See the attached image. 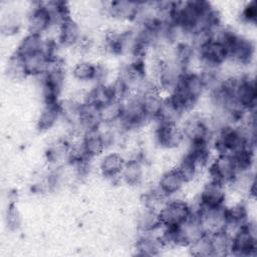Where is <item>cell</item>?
<instances>
[{
    "label": "cell",
    "mask_w": 257,
    "mask_h": 257,
    "mask_svg": "<svg viewBox=\"0 0 257 257\" xmlns=\"http://www.w3.org/2000/svg\"><path fill=\"white\" fill-rule=\"evenodd\" d=\"M175 88L183 91L196 104L207 94L205 80L202 74L196 70H188L182 73Z\"/></svg>",
    "instance_id": "cell-13"
},
{
    "label": "cell",
    "mask_w": 257,
    "mask_h": 257,
    "mask_svg": "<svg viewBox=\"0 0 257 257\" xmlns=\"http://www.w3.org/2000/svg\"><path fill=\"white\" fill-rule=\"evenodd\" d=\"M190 255L195 257H209L213 256L210 237L208 234L197 239L187 247Z\"/></svg>",
    "instance_id": "cell-27"
},
{
    "label": "cell",
    "mask_w": 257,
    "mask_h": 257,
    "mask_svg": "<svg viewBox=\"0 0 257 257\" xmlns=\"http://www.w3.org/2000/svg\"><path fill=\"white\" fill-rule=\"evenodd\" d=\"M234 98L245 111L256 110L257 88L254 75L244 72L238 78L234 89Z\"/></svg>",
    "instance_id": "cell-8"
},
{
    "label": "cell",
    "mask_w": 257,
    "mask_h": 257,
    "mask_svg": "<svg viewBox=\"0 0 257 257\" xmlns=\"http://www.w3.org/2000/svg\"><path fill=\"white\" fill-rule=\"evenodd\" d=\"M193 205L181 198H170L159 210L162 227L175 228L182 225L193 215Z\"/></svg>",
    "instance_id": "cell-2"
},
{
    "label": "cell",
    "mask_w": 257,
    "mask_h": 257,
    "mask_svg": "<svg viewBox=\"0 0 257 257\" xmlns=\"http://www.w3.org/2000/svg\"><path fill=\"white\" fill-rule=\"evenodd\" d=\"M115 100L109 82H96L86 91L85 101L100 108L106 103Z\"/></svg>",
    "instance_id": "cell-20"
},
{
    "label": "cell",
    "mask_w": 257,
    "mask_h": 257,
    "mask_svg": "<svg viewBox=\"0 0 257 257\" xmlns=\"http://www.w3.org/2000/svg\"><path fill=\"white\" fill-rule=\"evenodd\" d=\"M27 77H39L45 73L50 62L52 61L45 51L22 57Z\"/></svg>",
    "instance_id": "cell-21"
},
{
    "label": "cell",
    "mask_w": 257,
    "mask_h": 257,
    "mask_svg": "<svg viewBox=\"0 0 257 257\" xmlns=\"http://www.w3.org/2000/svg\"><path fill=\"white\" fill-rule=\"evenodd\" d=\"M21 27V22L19 17L14 12L7 13L1 21V31L7 36H11L19 31Z\"/></svg>",
    "instance_id": "cell-28"
},
{
    "label": "cell",
    "mask_w": 257,
    "mask_h": 257,
    "mask_svg": "<svg viewBox=\"0 0 257 257\" xmlns=\"http://www.w3.org/2000/svg\"><path fill=\"white\" fill-rule=\"evenodd\" d=\"M27 33L45 36L52 28L53 22L51 15L43 2H34L25 20Z\"/></svg>",
    "instance_id": "cell-10"
},
{
    "label": "cell",
    "mask_w": 257,
    "mask_h": 257,
    "mask_svg": "<svg viewBox=\"0 0 257 257\" xmlns=\"http://www.w3.org/2000/svg\"><path fill=\"white\" fill-rule=\"evenodd\" d=\"M199 69L202 67L221 68L228 61V49L226 45L217 40L211 39L197 50Z\"/></svg>",
    "instance_id": "cell-6"
},
{
    "label": "cell",
    "mask_w": 257,
    "mask_h": 257,
    "mask_svg": "<svg viewBox=\"0 0 257 257\" xmlns=\"http://www.w3.org/2000/svg\"><path fill=\"white\" fill-rule=\"evenodd\" d=\"M136 226L139 233H155L162 229L159 211L142 206L136 217Z\"/></svg>",
    "instance_id": "cell-19"
},
{
    "label": "cell",
    "mask_w": 257,
    "mask_h": 257,
    "mask_svg": "<svg viewBox=\"0 0 257 257\" xmlns=\"http://www.w3.org/2000/svg\"><path fill=\"white\" fill-rule=\"evenodd\" d=\"M55 28V39L63 48H77L85 38L79 22L73 16L63 20Z\"/></svg>",
    "instance_id": "cell-11"
},
{
    "label": "cell",
    "mask_w": 257,
    "mask_h": 257,
    "mask_svg": "<svg viewBox=\"0 0 257 257\" xmlns=\"http://www.w3.org/2000/svg\"><path fill=\"white\" fill-rule=\"evenodd\" d=\"M175 167L181 174L186 185L196 181L202 173V171L196 166V164L186 154L182 156V158L179 160V162Z\"/></svg>",
    "instance_id": "cell-25"
},
{
    "label": "cell",
    "mask_w": 257,
    "mask_h": 257,
    "mask_svg": "<svg viewBox=\"0 0 257 257\" xmlns=\"http://www.w3.org/2000/svg\"><path fill=\"white\" fill-rule=\"evenodd\" d=\"M208 179L218 181L227 187L237 176V170L232 156L216 154L207 168Z\"/></svg>",
    "instance_id": "cell-9"
},
{
    "label": "cell",
    "mask_w": 257,
    "mask_h": 257,
    "mask_svg": "<svg viewBox=\"0 0 257 257\" xmlns=\"http://www.w3.org/2000/svg\"><path fill=\"white\" fill-rule=\"evenodd\" d=\"M153 135L155 143L164 150H177L185 144L180 123L156 120Z\"/></svg>",
    "instance_id": "cell-4"
},
{
    "label": "cell",
    "mask_w": 257,
    "mask_h": 257,
    "mask_svg": "<svg viewBox=\"0 0 257 257\" xmlns=\"http://www.w3.org/2000/svg\"><path fill=\"white\" fill-rule=\"evenodd\" d=\"M61 118V100L57 102L44 103L36 120V128L40 132H47L53 128Z\"/></svg>",
    "instance_id": "cell-18"
},
{
    "label": "cell",
    "mask_w": 257,
    "mask_h": 257,
    "mask_svg": "<svg viewBox=\"0 0 257 257\" xmlns=\"http://www.w3.org/2000/svg\"><path fill=\"white\" fill-rule=\"evenodd\" d=\"M160 231L155 233H140L134 246L136 254L139 256L160 255L166 249L161 239Z\"/></svg>",
    "instance_id": "cell-16"
},
{
    "label": "cell",
    "mask_w": 257,
    "mask_h": 257,
    "mask_svg": "<svg viewBox=\"0 0 257 257\" xmlns=\"http://www.w3.org/2000/svg\"><path fill=\"white\" fill-rule=\"evenodd\" d=\"M141 9V2L117 0L106 3H101L99 8L100 12L119 22L135 23L138 19Z\"/></svg>",
    "instance_id": "cell-7"
},
{
    "label": "cell",
    "mask_w": 257,
    "mask_h": 257,
    "mask_svg": "<svg viewBox=\"0 0 257 257\" xmlns=\"http://www.w3.org/2000/svg\"><path fill=\"white\" fill-rule=\"evenodd\" d=\"M80 147L84 157L90 160L101 157L108 149L101 125L88 130L80 136Z\"/></svg>",
    "instance_id": "cell-12"
},
{
    "label": "cell",
    "mask_w": 257,
    "mask_h": 257,
    "mask_svg": "<svg viewBox=\"0 0 257 257\" xmlns=\"http://www.w3.org/2000/svg\"><path fill=\"white\" fill-rule=\"evenodd\" d=\"M213 256L223 257L231 255V247H232V236L226 232H218L209 235Z\"/></svg>",
    "instance_id": "cell-24"
},
{
    "label": "cell",
    "mask_w": 257,
    "mask_h": 257,
    "mask_svg": "<svg viewBox=\"0 0 257 257\" xmlns=\"http://www.w3.org/2000/svg\"><path fill=\"white\" fill-rule=\"evenodd\" d=\"M46 36L26 33L20 40L15 52L21 57L42 52L45 49Z\"/></svg>",
    "instance_id": "cell-22"
},
{
    "label": "cell",
    "mask_w": 257,
    "mask_h": 257,
    "mask_svg": "<svg viewBox=\"0 0 257 257\" xmlns=\"http://www.w3.org/2000/svg\"><path fill=\"white\" fill-rule=\"evenodd\" d=\"M5 222L8 229L11 231H17L21 227V224H22L21 214L16 204L13 202H11L6 209Z\"/></svg>",
    "instance_id": "cell-29"
},
{
    "label": "cell",
    "mask_w": 257,
    "mask_h": 257,
    "mask_svg": "<svg viewBox=\"0 0 257 257\" xmlns=\"http://www.w3.org/2000/svg\"><path fill=\"white\" fill-rule=\"evenodd\" d=\"M147 171V161L143 153L126 158L125 165L120 175V181L128 187H140L144 184Z\"/></svg>",
    "instance_id": "cell-14"
},
{
    "label": "cell",
    "mask_w": 257,
    "mask_h": 257,
    "mask_svg": "<svg viewBox=\"0 0 257 257\" xmlns=\"http://www.w3.org/2000/svg\"><path fill=\"white\" fill-rule=\"evenodd\" d=\"M257 253V234L255 222L251 219L232 235L231 255L240 257L255 256Z\"/></svg>",
    "instance_id": "cell-3"
},
{
    "label": "cell",
    "mask_w": 257,
    "mask_h": 257,
    "mask_svg": "<svg viewBox=\"0 0 257 257\" xmlns=\"http://www.w3.org/2000/svg\"><path fill=\"white\" fill-rule=\"evenodd\" d=\"M126 158L119 152H109L100 157L98 170L102 177L109 180H119Z\"/></svg>",
    "instance_id": "cell-15"
},
{
    "label": "cell",
    "mask_w": 257,
    "mask_h": 257,
    "mask_svg": "<svg viewBox=\"0 0 257 257\" xmlns=\"http://www.w3.org/2000/svg\"><path fill=\"white\" fill-rule=\"evenodd\" d=\"M156 185L168 198H173L184 189L186 183L177 168L173 167L161 174Z\"/></svg>",
    "instance_id": "cell-17"
},
{
    "label": "cell",
    "mask_w": 257,
    "mask_h": 257,
    "mask_svg": "<svg viewBox=\"0 0 257 257\" xmlns=\"http://www.w3.org/2000/svg\"><path fill=\"white\" fill-rule=\"evenodd\" d=\"M229 191L226 185L208 179L202 186L196 205L201 208H220L227 204Z\"/></svg>",
    "instance_id": "cell-5"
},
{
    "label": "cell",
    "mask_w": 257,
    "mask_h": 257,
    "mask_svg": "<svg viewBox=\"0 0 257 257\" xmlns=\"http://www.w3.org/2000/svg\"><path fill=\"white\" fill-rule=\"evenodd\" d=\"M240 20L244 24L248 25H255L256 19H257V5L256 2L250 1L247 2L241 9L240 14H239Z\"/></svg>",
    "instance_id": "cell-30"
},
{
    "label": "cell",
    "mask_w": 257,
    "mask_h": 257,
    "mask_svg": "<svg viewBox=\"0 0 257 257\" xmlns=\"http://www.w3.org/2000/svg\"><path fill=\"white\" fill-rule=\"evenodd\" d=\"M122 114V102L119 100H112L105 105L98 108V116L100 124L113 125L117 123Z\"/></svg>",
    "instance_id": "cell-23"
},
{
    "label": "cell",
    "mask_w": 257,
    "mask_h": 257,
    "mask_svg": "<svg viewBox=\"0 0 257 257\" xmlns=\"http://www.w3.org/2000/svg\"><path fill=\"white\" fill-rule=\"evenodd\" d=\"M5 73L11 80H22L27 77L23 59L15 51L11 54L5 65Z\"/></svg>",
    "instance_id": "cell-26"
},
{
    "label": "cell",
    "mask_w": 257,
    "mask_h": 257,
    "mask_svg": "<svg viewBox=\"0 0 257 257\" xmlns=\"http://www.w3.org/2000/svg\"><path fill=\"white\" fill-rule=\"evenodd\" d=\"M180 125L187 145L202 143L211 144L213 130L209 117H206L200 112L191 111L184 116Z\"/></svg>",
    "instance_id": "cell-1"
}]
</instances>
